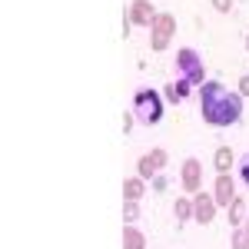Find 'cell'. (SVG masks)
<instances>
[{"label": "cell", "instance_id": "obj_17", "mask_svg": "<svg viewBox=\"0 0 249 249\" xmlns=\"http://www.w3.org/2000/svg\"><path fill=\"white\" fill-rule=\"evenodd\" d=\"M140 219V203L136 199H123V223H136Z\"/></svg>", "mask_w": 249, "mask_h": 249}, {"label": "cell", "instance_id": "obj_1", "mask_svg": "<svg viewBox=\"0 0 249 249\" xmlns=\"http://www.w3.org/2000/svg\"><path fill=\"white\" fill-rule=\"evenodd\" d=\"M243 100L246 96L232 93L226 83L219 80H206L199 87V116L210 126H232L243 120Z\"/></svg>", "mask_w": 249, "mask_h": 249}, {"label": "cell", "instance_id": "obj_24", "mask_svg": "<svg viewBox=\"0 0 249 249\" xmlns=\"http://www.w3.org/2000/svg\"><path fill=\"white\" fill-rule=\"evenodd\" d=\"M246 50H249V34H246Z\"/></svg>", "mask_w": 249, "mask_h": 249}, {"label": "cell", "instance_id": "obj_6", "mask_svg": "<svg viewBox=\"0 0 249 249\" xmlns=\"http://www.w3.org/2000/svg\"><path fill=\"white\" fill-rule=\"evenodd\" d=\"M166 150H150V153H143L140 156V163H136V176H143V179H153V176H160L163 173V166H166Z\"/></svg>", "mask_w": 249, "mask_h": 249}, {"label": "cell", "instance_id": "obj_7", "mask_svg": "<svg viewBox=\"0 0 249 249\" xmlns=\"http://www.w3.org/2000/svg\"><path fill=\"white\" fill-rule=\"evenodd\" d=\"M216 199H213V193L206 190H199L196 196H193V219L199 223V226H210L213 219H216Z\"/></svg>", "mask_w": 249, "mask_h": 249}, {"label": "cell", "instance_id": "obj_15", "mask_svg": "<svg viewBox=\"0 0 249 249\" xmlns=\"http://www.w3.org/2000/svg\"><path fill=\"white\" fill-rule=\"evenodd\" d=\"M173 216H176L179 226L190 223V219H193V196H179V199L173 203Z\"/></svg>", "mask_w": 249, "mask_h": 249}, {"label": "cell", "instance_id": "obj_3", "mask_svg": "<svg viewBox=\"0 0 249 249\" xmlns=\"http://www.w3.org/2000/svg\"><path fill=\"white\" fill-rule=\"evenodd\" d=\"M173 67H176V73L183 80H190L193 87H203L206 83V63H203V57L193 47H179L176 57H173Z\"/></svg>", "mask_w": 249, "mask_h": 249}, {"label": "cell", "instance_id": "obj_11", "mask_svg": "<svg viewBox=\"0 0 249 249\" xmlns=\"http://www.w3.org/2000/svg\"><path fill=\"white\" fill-rule=\"evenodd\" d=\"M123 249H146V236L136 230V223H123Z\"/></svg>", "mask_w": 249, "mask_h": 249}, {"label": "cell", "instance_id": "obj_4", "mask_svg": "<svg viewBox=\"0 0 249 249\" xmlns=\"http://www.w3.org/2000/svg\"><path fill=\"white\" fill-rule=\"evenodd\" d=\"M173 34H176V17H173V14H156L153 27H150V47H153L156 53L166 50Z\"/></svg>", "mask_w": 249, "mask_h": 249}, {"label": "cell", "instance_id": "obj_22", "mask_svg": "<svg viewBox=\"0 0 249 249\" xmlns=\"http://www.w3.org/2000/svg\"><path fill=\"white\" fill-rule=\"evenodd\" d=\"M166 186H170V179H166L163 173H160V176H153V190H166Z\"/></svg>", "mask_w": 249, "mask_h": 249}, {"label": "cell", "instance_id": "obj_23", "mask_svg": "<svg viewBox=\"0 0 249 249\" xmlns=\"http://www.w3.org/2000/svg\"><path fill=\"white\" fill-rule=\"evenodd\" d=\"M243 226H246V230H249V216H246V223H243Z\"/></svg>", "mask_w": 249, "mask_h": 249}, {"label": "cell", "instance_id": "obj_12", "mask_svg": "<svg viewBox=\"0 0 249 249\" xmlns=\"http://www.w3.org/2000/svg\"><path fill=\"white\" fill-rule=\"evenodd\" d=\"M143 193H146V179L143 176H126L123 179V199H143Z\"/></svg>", "mask_w": 249, "mask_h": 249}, {"label": "cell", "instance_id": "obj_10", "mask_svg": "<svg viewBox=\"0 0 249 249\" xmlns=\"http://www.w3.org/2000/svg\"><path fill=\"white\" fill-rule=\"evenodd\" d=\"M190 93H193V83H190V80H183V77L163 87V96H166V103H183V100H186Z\"/></svg>", "mask_w": 249, "mask_h": 249}, {"label": "cell", "instance_id": "obj_5", "mask_svg": "<svg viewBox=\"0 0 249 249\" xmlns=\"http://www.w3.org/2000/svg\"><path fill=\"white\" fill-rule=\"evenodd\" d=\"M179 186L190 193V196H196V193L203 190V163L199 160H183V166H179Z\"/></svg>", "mask_w": 249, "mask_h": 249}, {"label": "cell", "instance_id": "obj_9", "mask_svg": "<svg viewBox=\"0 0 249 249\" xmlns=\"http://www.w3.org/2000/svg\"><path fill=\"white\" fill-rule=\"evenodd\" d=\"M236 196H239V193H236V179H232L230 173H219L216 183H213V199H216V206H230Z\"/></svg>", "mask_w": 249, "mask_h": 249}, {"label": "cell", "instance_id": "obj_16", "mask_svg": "<svg viewBox=\"0 0 249 249\" xmlns=\"http://www.w3.org/2000/svg\"><path fill=\"white\" fill-rule=\"evenodd\" d=\"M230 246L232 249H249V230L246 226H236V230L230 232Z\"/></svg>", "mask_w": 249, "mask_h": 249}, {"label": "cell", "instance_id": "obj_2", "mask_svg": "<svg viewBox=\"0 0 249 249\" xmlns=\"http://www.w3.org/2000/svg\"><path fill=\"white\" fill-rule=\"evenodd\" d=\"M163 110H166V96H163V90L143 87V90H136V93H133V116H136V123L153 126V123L163 120Z\"/></svg>", "mask_w": 249, "mask_h": 249}, {"label": "cell", "instance_id": "obj_18", "mask_svg": "<svg viewBox=\"0 0 249 249\" xmlns=\"http://www.w3.org/2000/svg\"><path fill=\"white\" fill-rule=\"evenodd\" d=\"M213 3V10H219V14H230L232 10V0H210Z\"/></svg>", "mask_w": 249, "mask_h": 249}, {"label": "cell", "instance_id": "obj_13", "mask_svg": "<svg viewBox=\"0 0 249 249\" xmlns=\"http://www.w3.org/2000/svg\"><path fill=\"white\" fill-rule=\"evenodd\" d=\"M226 216H230V226H232V230L246 223V216H249V213H246V203H243V196H236L230 206H226Z\"/></svg>", "mask_w": 249, "mask_h": 249}, {"label": "cell", "instance_id": "obj_8", "mask_svg": "<svg viewBox=\"0 0 249 249\" xmlns=\"http://www.w3.org/2000/svg\"><path fill=\"white\" fill-rule=\"evenodd\" d=\"M156 14H160V10H153V3H150V0H133V3H130V10H126L123 17L130 20L133 27H153Z\"/></svg>", "mask_w": 249, "mask_h": 249}, {"label": "cell", "instance_id": "obj_20", "mask_svg": "<svg viewBox=\"0 0 249 249\" xmlns=\"http://www.w3.org/2000/svg\"><path fill=\"white\" fill-rule=\"evenodd\" d=\"M236 93H239V96H249V73H243V77H239V87H236Z\"/></svg>", "mask_w": 249, "mask_h": 249}, {"label": "cell", "instance_id": "obj_19", "mask_svg": "<svg viewBox=\"0 0 249 249\" xmlns=\"http://www.w3.org/2000/svg\"><path fill=\"white\" fill-rule=\"evenodd\" d=\"M239 179L249 186V156H243V160H239Z\"/></svg>", "mask_w": 249, "mask_h": 249}, {"label": "cell", "instance_id": "obj_14", "mask_svg": "<svg viewBox=\"0 0 249 249\" xmlns=\"http://www.w3.org/2000/svg\"><path fill=\"white\" fill-rule=\"evenodd\" d=\"M232 160H236L232 146H216V153H213V166H216L219 173H230L232 170Z\"/></svg>", "mask_w": 249, "mask_h": 249}, {"label": "cell", "instance_id": "obj_21", "mask_svg": "<svg viewBox=\"0 0 249 249\" xmlns=\"http://www.w3.org/2000/svg\"><path fill=\"white\" fill-rule=\"evenodd\" d=\"M133 123H136L133 110H130V113H123V133H130V130H133Z\"/></svg>", "mask_w": 249, "mask_h": 249}]
</instances>
